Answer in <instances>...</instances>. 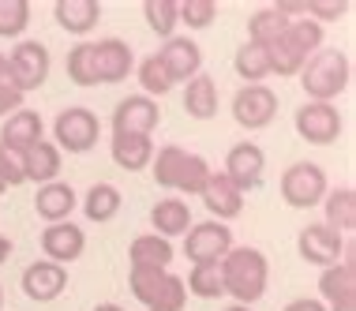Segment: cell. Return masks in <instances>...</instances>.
<instances>
[{
	"instance_id": "1",
	"label": "cell",
	"mask_w": 356,
	"mask_h": 311,
	"mask_svg": "<svg viewBox=\"0 0 356 311\" xmlns=\"http://www.w3.org/2000/svg\"><path fill=\"white\" fill-rule=\"evenodd\" d=\"M218 270H221L225 296H233V304L252 308L255 300L266 296V285H270V262H266V255L259 248H233L218 262Z\"/></svg>"
},
{
	"instance_id": "2",
	"label": "cell",
	"mask_w": 356,
	"mask_h": 311,
	"mask_svg": "<svg viewBox=\"0 0 356 311\" xmlns=\"http://www.w3.org/2000/svg\"><path fill=\"white\" fill-rule=\"evenodd\" d=\"M323 31H326V26H319L315 19H307V15L304 19H289L285 34L277 38L274 45H266L270 75H282V79L300 75V67L323 49Z\"/></svg>"
},
{
	"instance_id": "3",
	"label": "cell",
	"mask_w": 356,
	"mask_h": 311,
	"mask_svg": "<svg viewBox=\"0 0 356 311\" xmlns=\"http://www.w3.org/2000/svg\"><path fill=\"white\" fill-rule=\"evenodd\" d=\"M150 173H154V180H158L161 188L180 191V196H199L207 177H210V165H207V158H199V154L169 143V147L154 150Z\"/></svg>"
},
{
	"instance_id": "4",
	"label": "cell",
	"mask_w": 356,
	"mask_h": 311,
	"mask_svg": "<svg viewBox=\"0 0 356 311\" xmlns=\"http://www.w3.org/2000/svg\"><path fill=\"white\" fill-rule=\"evenodd\" d=\"M353 83V64L341 49H319L300 67V86L307 94V102H326L334 105V98H341Z\"/></svg>"
},
{
	"instance_id": "5",
	"label": "cell",
	"mask_w": 356,
	"mask_h": 311,
	"mask_svg": "<svg viewBox=\"0 0 356 311\" xmlns=\"http://www.w3.org/2000/svg\"><path fill=\"white\" fill-rule=\"evenodd\" d=\"M128 285L131 296L139 300L147 311H184L188 304V289L184 278H177L172 270H128Z\"/></svg>"
},
{
	"instance_id": "6",
	"label": "cell",
	"mask_w": 356,
	"mask_h": 311,
	"mask_svg": "<svg viewBox=\"0 0 356 311\" xmlns=\"http://www.w3.org/2000/svg\"><path fill=\"white\" fill-rule=\"evenodd\" d=\"M98 135H102V124L86 105H68L60 116L53 120V147L56 150H68V154H86L98 147Z\"/></svg>"
},
{
	"instance_id": "7",
	"label": "cell",
	"mask_w": 356,
	"mask_h": 311,
	"mask_svg": "<svg viewBox=\"0 0 356 311\" xmlns=\"http://www.w3.org/2000/svg\"><path fill=\"white\" fill-rule=\"evenodd\" d=\"M326 191H330V184H326V169H323V165H315V161H293L282 173V199L293 210L319 207Z\"/></svg>"
},
{
	"instance_id": "8",
	"label": "cell",
	"mask_w": 356,
	"mask_h": 311,
	"mask_svg": "<svg viewBox=\"0 0 356 311\" xmlns=\"http://www.w3.org/2000/svg\"><path fill=\"white\" fill-rule=\"evenodd\" d=\"M233 248V229L221 221H199L184 232V255L191 259V266H214Z\"/></svg>"
},
{
	"instance_id": "9",
	"label": "cell",
	"mask_w": 356,
	"mask_h": 311,
	"mask_svg": "<svg viewBox=\"0 0 356 311\" xmlns=\"http://www.w3.org/2000/svg\"><path fill=\"white\" fill-rule=\"evenodd\" d=\"M293 128L300 135L304 143H312V147H330V143H338V135L345 128L338 105H326V102H304L300 109L293 116Z\"/></svg>"
},
{
	"instance_id": "10",
	"label": "cell",
	"mask_w": 356,
	"mask_h": 311,
	"mask_svg": "<svg viewBox=\"0 0 356 311\" xmlns=\"http://www.w3.org/2000/svg\"><path fill=\"white\" fill-rule=\"evenodd\" d=\"M8 79H12L19 94L45 86V79H49V49H45V42H19L8 53Z\"/></svg>"
},
{
	"instance_id": "11",
	"label": "cell",
	"mask_w": 356,
	"mask_h": 311,
	"mask_svg": "<svg viewBox=\"0 0 356 311\" xmlns=\"http://www.w3.org/2000/svg\"><path fill=\"white\" fill-rule=\"evenodd\" d=\"M319 304L326 311H356V262H353V244L345 248V259L326 266L319 274Z\"/></svg>"
},
{
	"instance_id": "12",
	"label": "cell",
	"mask_w": 356,
	"mask_h": 311,
	"mask_svg": "<svg viewBox=\"0 0 356 311\" xmlns=\"http://www.w3.org/2000/svg\"><path fill=\"white\" fill-rule=\"evenodd\" d=\"M277 116V94L270 90V86H240V90L233 94V120L240 124V128L248 131H263L270 128Z\"/></svg>"
},
{
	"instance_id": "13",
	"label": "cell",
	"mask_w": 356,
	"mask_h": 311,
	"mask_svg": "<svg viewBox=\"0 0 356 311\" xmlns=\"http://www.w3.org/2000/svg\"><path fill=\"white\" fill-rule=\"evenodd\" d=\"M109 124H113V135H150L154 139V128L161 124V109L158 102L143 98V94H128V98L117 102Z\"/></svg>"
},
{
	"instance_id": "14",
	"label": "cell",
	"mask_w": 356,
	"mask_h": 311,
	"mask_svg": "<svg viewBox=\"0 0 356 311\" xmlns=\"http://www.w3.org/2000/svg\"><path fill=\"white\" fill-rule=\"evenodd\" d=\"M345 248H349V237H338L334 229H326L323 221L319 225H304L300 237H296V251H300L304 262L312 266H334V262L345 259Z\"/></svg>"
},
{
	"instance_id": "15",
	"label": "cell",
	"mask_w": 356,
	"mask_h": 311,
	"mask_svg": "<svg viewBox=\"0 0 356 311\" xmlns=\"http://www.w3.org/2000/svg\"><path fill=\"white\" fill-rule=\"evenodd\" d=\"M158 61L165 64L169 79L177 86L195 79V75H203V49H199V42L188 38V34H172L169 42L158 49Z\"/></svg>"
},
{
	"instance_id": "16",
	"label": "cell",
	"mask_w": 356,
	"mask_h": 311,
	"mask_svg": "<svg viewBox=\"0 0 356 311\" xmlns=\"http://www.w3.org/2000/svg\"><path fill=\"white\" fill-rule=\"evenodd\" d=\"M19 285H23V293L34 300V304H49L68 289V266H56L49 259H34L31 266L23 270V278H19Z\"/></svg>"
},
{
	"instance_id": "17",
	"label": "cell",
	"mask_w": 356,
	"mask_h": 311,
	"mask_svg": "<svg viewBox=\"0 0 356 311\" xmlns=\"http://www.w3.org/2000/svg\"><path fill=\"white\" fill-rule=\"evenodd\" d=\"M263 169H266V154L255 147V143H236V147H229L225 154V177L236 184V191L244 196V191H255L259 184H263Z\"/></svg>"
},
{
	"instance_id": "18",
	"label": "cell",
	"mask_w": 356,
	"mask_h": 311,
	"mask_svg": "<svg viewBox=\"0 0 356 311\" xmlns=\"http://www.w3.org/2000/svg\"><path fill=\"white\" fill-rule=\"evenodd\" d=\"M94 45V75L98 83H124L131 72H136V53H131L128 42L120 38H102Z\"/></svg>"
},
{
	"instance_id": "19",
	"label": "cell",
	"mask_w": 356,
	"mask_h": 311,
	"mask_svg": "<svg viewBox=\"0 0 356 311\" xmlns=\"http://www.w3.org/2000/svg\"><path fill=\"white\" fill-rule=\"evenodd\" d=\"M199 199H203V207L210 210V221H221V225H229V221L240 218V210H244V196L236 191V184L229 180L225 173H214V169H210Z\"/></svg>"
},
{
	"instance_id": "20",
	"label": "cell",
	"mask_w": 356,
	"mask_h": 311,
	"mask_svg": "<svg viewBox=\"0 0 356 311\" xmlns=\"http://www.w3.org/2000/svg\"><path fill=\"white\" fill-rule=\"evenodd\" d=\"M42 251L45 259L56 262V266H68L86 251V232L75 225V221H56V225H45L42 232Z\"/></svg>"
},
{
	"instance_id": "21",
	"label": "cell",
	"mask_w": 356,
	"mask_h": 311,
	"mask_svg": "<svg viewBox=\"0 0 356 311\" xmlns=\"http://www.w3.org/2000/svg\"><path fill=\"white\" fill-rule=\"evenodd\" d=\"M53 19L64 34L86 38L94 26L102 23V4L98 0H56L53 4Z\"/></svg>"
},
{
	"instance_id": "22",
	"label": "cell",
	"mask_w": 356,
	"mask_h": 311,
	"mask_svg": "<svg viewBox=\"0 0 356 311\" xmlns=\"http://www.w3.org/2000/svg\"><path fill=\"white\" fill-rule=\"evenodd\" d=\"M79 207V196H75L72 184L64 180H53V184H42L34 196V210L38 218H45L49 225H56V221H72V210Z\"/></svg>"
},
{
	"instance_id": "23",
	"label": "cell",
	"mask_w": 356,
	"mask_h": 311,
	"mask_svg": "<svg viewBox=\"0 0 356 311\" xmlns=\"http://www.w3.org/2000/svg\"><path fill=\"white\" fill-rule=\"evenodd\" d=\"M150 225H154V237L169 240V237H184L195 221H191V207L184 199L169 196V199H158L150 207Z\"/></svg>"
},
{
	"instance_id": "24",
	"label": "cell",
	"mask_w": 356,
	"mask_h": 311,
	"mask_svg": "<svg viewBox=\"0 0 356 311\" xmlns=\"http://www.w3.org/2000/svg\"><path fill=\"white\" fill-rule=\"evenodd\" d=\"M42 135H45V124H42V116H38L34 109H19V113H12L4 124H0V143L19 150V154L31 150L34 143H42Z\"/></svg>"
},
{
	"instance_id": "25",
	"label": "cell",
	"mask_w": 356,
	"mask_h": 311,
	"mask_svg": "<svg viewBox=\"0 0 356 311\" xmlns=\"http://www.w3.org/2000/svg\"><path fill=\"white\" fill-rule=\"evenodd\" d=\"M109 154H113V161H117V169L143 173V169H150V161H154V139L150 135H113Z\"/></svg>"
},
{
	"instance_id": "26",
	"label": "cell",
	"mask_w": 356,
	"mask_h": 311,
	"mask_svg": "<svg viewBox=\"0 0 356 311\" xmlns=\"http://www.w3.org/2000/svg\"><path fill=\"white\" fill-rule=\"evenodd\" d=\"M323 225L334 229L338 237H349L356 229V191L353 188H330L323 196Z\"/></svg>"
},
{
	"instance_id": "27",
	"label": "cell",
	"mask_w": 356,
	"mask_h": 311,
	"mask_svg": "<svg viewBox=\"0 0 356 311\" xmlns=\"http://www.w3.org/2000/svg\"><path fill=\"white\" fill-rule=\"evenodd\" d=\"M172 255H177L172 244H169V240H161V237H154V232L136 237L128 244V262H131V266H139V270H169Z\"/></svg>"
},
{
	"instance_id": "28",
	"label": "cell",
	"mask_w": 356,
	"mask_h": 311,
	"mask_svg": "<svg viewBox=\"0 0 356 311\" xmlns=\"http://www.w3.org/2000/svg\"><path fill=\"white\" fill-rule=\"evenodd\" d=\"M60 161H64V154L45 139L34 143L31 150H23V173H26V180H34V184H53L60 177Z\"/></svg>"
},
{
	"instance_id": "29",
	"label": "cell",
	"mask_w": 356,
	"mask_h": 311,
	"mask_svg": "<svg viewBox=\"0 0 356 311\" xmlns=\"http://www.w3.org/2000/svg\"><path fill=\"white\" fill-rule=\"evenodd\" d=\"M184 113L191 120H214L218 116V83L210 75H195L184 83Z\"/></svg>"
},
{
	"instance_id": "30",
	"label": "cell",
	"mask_w": 356,
	"mask_h": 311,
	"mask_svg": "<svg viewBox=\"0 0 356 311\" xmlns=\"http://www.w3.org/2000/svg\"><path fill=\"white\" fill-rule=\"evenodd\" d=\"M120 207H124V199H120V191L113 188V184H94V188L83 196V214L94 221V225L113 221L120 214Z\"/></svg>"
},
{
	"instance_id": "31",
	"label": "cell",
	"mask_w": 356,
	"mask_h": 311,
	"mask_svg": "<svg viewBox=\"0 0 356 311\" xmlns=\"http://www.w3.org/2000/svg\"><path fill=\"white\" fill-rule=\"evenodd\" d=\"M285 26H289V19L282 15V8L277 4H266V8H259V12L248 19V42H255V45H274L277 38L285 34Z\"/></svg>"
},
{
	"instance_id": "32",
	"label": "cell",
	"mask_w": 356,
	"mask_h": 311,
	"mask_svg": "<svg viewBox=\"0 0 356 311\" xmlns=\"http://www.w3.org/2000/svg\"><path fill=\"white\" fill-rule=\"evenodd\" d=\"M233 72L244 79V86H259L270 75V61H266V49L255 42H244L233 56Z\"/></svg>"
},
{
	"instance_id": "33",
	"label": "cell",
	"mask_w": 356,
	"mask_h": 311,
	"mask_svg": "<svg viewBox=\"0 0 356 311\" xmlns=\"http://www.w3.org/2000/svg\"><path fill=\"white\" fill-rule=\"evenodd\" d=\"M136 75H139V86H143V98H150V102H154V98H165L172 86H177V83L169 79L165 64L158 61V53H154V56H143L139 67H136Z\"/></svg>"
},
{
	"instance_id": "34",
	"label": "cell",
	"mask_w": 356,
	"mask_h": 311,
	"mask_svg": "<svg viewBox=\"0 0 356 311\" xmlns=\"http://www.w3.org/2000/svg\"><path fill=\"white\" fill-rule=\"evenodd\" d=\"M143 19H147V26L161 38V42H169V38L177 34V26H180L177 0H147V4H143Z\"/></svg>"
},
{
	"instance_id": "35",
	"label": "cell",
	"mask_w": 356,
	"mask_h": 311,
	"mask_svg": "<svg viewBox=\"0 0 356 311\" xmlns=\"http://www.w3.org/2000/svg\"><path fill=\"white\" fill-rule=\"evenodd\" d=\"M184 289H188L191 296H199V300H218V296H225V285H221L218 262H214V266H191Z\"/></svg>"
},
{
	"instance_id": "36",
	"label": "cell",
	"mask_w": 356,
	"mask_h": 311,
	"mask_svg": "<svg viewBox=\"0 0 356 311\" xmlns=\"http://www.w3.org/2000/svg\"><path fill=\"white\" fill-rule=\"evenodd\" d=\"M64 72L75 86H98V75H94V45L90 42H79L75 49L68 53L64 61Z\"/></svg>"
},
{
	"instance_id": "37",
	"label": "cell",
	"mask_w": 356,
	"mask_h": 311,
	"mask_svg": "<svg viewBox=\"0 0 356 311\" xmlns=\"http://www.w3.org/2000/svg\"><path fill=\"white\" fill-rule=\"evenodd\" d=\"M177 19L188 31H207L218 19V4L214 0H177Z\"/></svg>"
},
{
	"instance_id": "38",
	"label": "cell",
	"mask_w": 356,
	"mask_h": 311,
	"mask_svg": "<svg viewBox=\"0 0 356 311\" xmlns=\"http://www.w3.org/2000/svg\"><path fill=\"white\" fill-rule=\"evenodd\" d=\"M31 26V4L26 0H0V38H19Z\"/></svg>"
},
{
	"instance_id": "39",
	"label": "cell",
	"mask_w": 356,
	"mask_h": 311,
	"mask_svg": "<svg viewBox=\"0 0 356 311\" xmlns=\"http://www.w3.org/2000/svg\"><path fill=\"white\" fill-rule=\"evenodd\" d=\"M0 180L8 184V188H19V184H26V173H23V154L4 147L0 143Z\"/></svg>"
},
{
	"instance_id": "40",
	"label": "cell",
	"mask_w": 356,
	"mask_h": 311,
	"mask_svg": "<svg viewBox=\"0 0 356 311\" xmlns=\"http://www.w3.org/2000/svg\"><path fill=\"white\" fill-rule=\"evenodd\" d=\"M353 12V4L349 0H338V4H323V0H307L304 4V15L307 19H315V23H334V19H341V15H349Z\"/></svg>"
},
{
	"instance_id": "41",
	"label": "cell",
	"mask_w": 356,
	"mask_h": 311,
	"mask_svg": "<svg viewBox=\"0 0 356 311\" xmlns=\"http://www.w3.org/2000/svg\"><path fill=\"white\" fill-rule=\"evenodd\" d=\"M23 109V94L15 90L12 83H0V120H8L12 113Z\"/></svg>"
},
{
	"instance_id": "42",
	"label": "cell",
	"mask_w": 356,
	"mask_h": 311,
	"mask_svg": "<svg viewBox=\"0 0 356 311\" xmlns=\"http://www.w3.org/2000/svg\"><path fill=\"white\" fill-rule=\"evenodd\" d=\"M282 311H326L319 300H312V296H304V300H293V304H285Z\"/></svg>"
},
{
	"instance_id": "43",
	"label": "cell",
	"mask_w": 356,
	"mask_h": 311,
	"mask_svg": "<svg viewBox=\"0 0 356 311\" xmlns=\"http://www.w3.org/2000/svg\"><path fill=\"white\" fill-rule=\"evenodd\" d=\"M12 251H15V244H12V237H4V232H0V266H4L8 259H12Z\"/></svg>"
},
{
	"instance_id": "44",
	"label": "cell",
	"mask_w": 356,
	"mask_h": 311,
	"mask_svg": "<svg viewBox=\"0 0 356 311\" xmlns=\"http://www.w3.org/2000/svg\"><path fill=\"white\" fill-rule=\"evenodd\" d=\"M0 83H12V79H8V56L4 53H0Z\"/></svg>"
},
{
	"instance_id": "45",
	"label": "cell",
	"mask_w": 356,
	"mask_h": 311,
	"mask_svg": "<svg viewBox=\"0 0 356 311\" xmlns=\"http://www.w3.org/2000/svg\"><path fill=\"white\" fill-rule=\"evenodd\" d=\"M221 311H255V308H244V304H229V308H221Z\"/></svg>"
},
{
	"instance_id": "46",
	"label": "cell",
	"mask_w": 356,
	"mask_h": 311,
	"mask_svg": "<svg viewBox=\"0 0 356 311\" xmlns=\"http://www.w3.org/2000/svg\"><path fill=\"white\" fill-rule=\"evenodd\" d=\"M94 311H124V308H117V304H98Z\"/></svg>"
},
{
	"instance_id": "47",
	"label": "cell",
	"mask_w": 356,
	"mask_h": 311,
	"mask_svg": "<svg viewBox=\"0 0 356 311\" xmlns=\"http://www.w3.org/2000/svg\"><path fill=\"white\" fill-rule=\"evenodd\" d=\"M4 191H8V184H4V180H0V196H4Z\"/></svg>"
},
{
	"instance_id": "48",
	"label": "cell",
	"mask_w": 356,
	"mask_h": 311,
	"mask_svg": "<svg viewBox=\"0 0 356 311\" xmlns=\"http://www.w3.org/2000/svg\"><path fill=\"white\" fill-rule=\"evenodd\" d=\"M0 308H4V289H0Z\"/></svg>"
}]
</instances>
